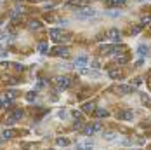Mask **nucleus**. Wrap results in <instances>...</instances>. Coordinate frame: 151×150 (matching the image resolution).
<instances>
[{"label":"nucleus","mask_w":151,"mask_h":150,"mask_svg":"<svg viewBox=\"0 0 151 150\" xmlns=\"http://www.w3.org/2000/svg\"><path fill=\"white\" fill-rule=\"evenodd\" d=\"M14 68H16L17 72H23V70H25V67H23V65H19V63H14Z\"/></svg>","instance_id":"obj_30"},{"label":"nucleus","mask_w":151,"mask_h":150,"mask_svg":"<svg viewBox=\"0 0 151 150\" xmlns=\"http://www.w3.org/2000/svg\"><path fill=\"white\" fill-rule=\"evenodd\" d=\"M108 75H110L111 79H115V80H116V79H118V80H120V79H123L122 72H120V70H116V68H111V70H108Z\"/></svg>","instance_id":"obj_14"},{"label":"nucleus","mask_w":151,"mask_h":150,"mask_svg":"<svg viewBox=\"0 0 151 150\" xmlns=\"http://www.w3.org/2000/svg\"><path fill=\"white\" fill-rule=\"evenodd\" d=\"M139 32H141V26H134V28H132V33H134V35H137Z\"/></svg>","instance_id":"obj_33"},{"label":"nucleus","mask_w":151,"mask_h":150,"mask_svg":"<svg viewBox=\"0 0 151 150\" xmlns=\"http://www.w3.org/2000/svg\"><path fill=\"white\" fill-rule=\"evenodd\" d=\"M17 82H19V80H17V79H11V80H9V84H11V85H16V84H17Z\"/></svg>","instance_id":"obj_34"},{"label":"nucleus","mask_w":151,"mask_h":150,"mask_svg":"<svg viewBox=\"0 0 151 150\" xmlns=\"http://www.w3.org/2000/svg\"><path fill=\"white\" fill-rule=\"evenodd\" d=\"M75 148H76V150H92V148H94V141H92V140L80 141V143H76Z\"/></svg>","instance_id":"obj_7"},{"label":"nucleus","mask_w":151,"mask_h":150,"mask_svg":"<svg viewBox=\"0 0 151 150\" xmlns=\"http://www.w3.org/2000/svg\"><path fill=\"white\" fill-rule=\"evenodd\" d=\"M99 131H102V124H101V122H94V124H89V126L83 127V135H87V136L96 135V133H99Z\"/></svg>","instance_id":"obj_2"},{"label":"nucleus","mask_w":151,"mask_h":150,"mask_svg":"<svg viewBox=\"0 0 151 150\" xmlns=\"http://www.w3.org/2000/svg\"><path fill=\"white\" fill-rule=\"evenodd\" d=\"M37 94H38L37 91H30V93H26V96H25V98H26V101H30V103H31V101H35V100H37Z\"/></svg>","instance_id":"obj_21"},{"label":"nucleus","mask_w":151,"mask_h":150,"mask_svg":"<svg viewBox=\"0 0 151 150\" xmlns=\"http://www.w3.org/2000/svg\"><path fill=\"white\" fill-rule=\"evenodd\" d=\"M102 138H104V140H108V141H113V140H116V138H118V135H116L115 131H108V133H104V135H102Z\"/></svg>","instance_id":"obj_17"},{"label":"nucleus","mask_w":151,"mask_h":150,"mask_svg":"<svg viewBox=\"0 0 151 150\" xmlns=\"http://www.w3.org/2000/svg\"><path fill=\"white\" fill-rule=\"evenodd\" d=\"M45 21H56V16L54 14H45Z\"/></svg>","instance_id":"obj_31"},{"label":"nucleus","mask_w":151,"mask_h":150,"mask_svg":"<svg viewBox=\"0 0 151 150\" xmlns=\"http://www.w3.org/2000/svg\"><path fill=\"white\" fill-rule=\"evenodd\" d=\"M108 4H110V5H125L127 4V0H108Z\"/></svg>","instance_id":"obj_22"},{"label":"nucleus","mask_w":151,"mask_h":150,"mask_svg":"<svg viewBox=\"0 0 151 150\" xmlns=\"http://www.w3.org/2000/svg\"><path fill=\"white\" fill-rule=\"evenodd\" d=\"M125 63H127V58L125 56H118L116 58V65H125Z\"/></svg>","instance_id":"obj_28"},{"label":"nucleus","mask_w":151,"mask_h":150,"mask_svg":"<svg viewBox=\"0 0 151 150\" xmlns=\"http://www.w3.org/2000/svg\"><path fill=\"white\" fill-rule=\"evenodd\" d=\"M106 37L110 38L111 42H116V44H120V42H122V33H120V30H116V28H111L110 32L106 33Z\"/></svg>","instance_id":"obj_4"},{"label":"nucleus","mask_w":151,"mask_h":150,"mask_svg":"<svg viewBox=\"0 0 151 150\" xmlns=\"http://www.w3.org/2000/svg\"><path fill=\"white\" fill-rule=\"evenodd\" d=\"M5 98L7 100H14L16 98V89H7L5 91Z\"/></svg>","instance_id":"obj_24"},{"label":"nucleus","mask_w":151,"mask_h":150,"mask_svg":"<svg viewBox=\"0 0 151 150\" xmlns=\"http://www.w3.org/2000/svg\"><path fill=\"white\" fill-rule=\"evenodd\" d=\"M0 51H2V47H0Z\"/></svg>","instance_id":"obj_41"},{"label":"nucleus","mask_w":151,"mask_h":150,"mask_svg":"<svg viewBox=\"0 0 151 150\" xmlns=\"http://www.w3.org/2000/svg\"><path fill=\"white\" fill-rule=\"evenodd\" d=\"M116 93L118 94H132L134 93V87H132V85L130 84H122V85H118V87H116Z\"/></svg>","instance_id":"obj_6"},{"label":"nucleus","mask_w":151,"mask_h":150,"mask_svg":"<svg viewBox=\"0 0 151 150\" xmlns=\"http://www.w3.org/2000/svg\"><path fill=\"white\" fill-rule=\"evenodd\" d=\"M118 119H122V120H132V119H134V112H130V110L120 112V114H118Z\"/></svg>","instance_id":"obj_13"},{"label":"nucleus","mask_w":151,"mask_h":150,"mask_svg":"<svg viewBox=\"0 0 151 150\" xmlns=\"http://www.w3.org/2000/svg\"><path fill=\"white\" fill-rule=\"evenodd\" d=\"M44 87H47V82H45L44 79H40V80L37 82V89H44Z\"/></svg>","instance_id":"obj_26"},{"label":"nucleus","mask_w":151,"mask_h":150,"mask_svg":"<svg viewBox=\"0 0 151 150\" xmlns=\"http://www.w3.org/2000/svg\"><path fill=\"white\" fill-rule=\"evenodd\" d=\"M59 25H63V26H66V25H68V21H66V19H59Z\"/></svg>","instance_id":"obj_37"},{"label":"nucleus","mask_w":151,"mask_h":150,"mask_svg":"<svg viewBox=\"0 0 151 150\" xmlns=\"http://www.w3.org/2000/svg\"><path fill=\"white\" fill-rule=\"evenodd\" d=\"M70 143H71V141H70L68 138H57V140H56V145H57V147H68Z\"/></svg>","instance_id":"obj_19"},{"label":"nucleus","mask_w":151,"mask_h":150,"mask_svg":"<svg viewBox=\"0 0 151 150\" xmlns=\"http://www.w3.org/2000/svg\"><path fill=\"white\" fill-rule=\"evenodd\" d=\"M0 25H2V19H0Z\"/></svg>","instance_id":"obj_40"},{"label":"nucleus","mask_w":151,"mask_h":150,"mask_svg":"<svg viewBox=\"0 0 151 150\" xmlns=\"http://www.w3.org/2000/svg\"><path fill=\"white\" fill-rule=\"evenodd\" d=\"M92 67H94V68H101V63H99V61H94Z\"/></svg>","instance_id":"obj_36"},{"label":"nucleus","mask_w":151,"mask_h":150,"mask_svg":"<svg viewBox=\"0 0 151 150\" xmlns=\"http://www.w3.org/2000/svg\"><path fill=\"white\" fill-rule=\"evenodd\" d=\"M54 82H56V85H57L61 91L68 89L70 85H71V79H70V77H66V75H59V77H56V79H54Z\"/></svg>","instance_id":"obj_1"},{"label":"nucleus","mask_w":151,"mask_h":150,"mask_svg":"<svg viewBox=\"0 0 151 150\" xmlns=\"http://www.w3.org/2000/svg\"><path fill=\"white\" fill-rule=\"evenodd\" d=\"M92 114H96V117H108V115H110V112H108L106 108H101V106L94 108V112H92Z\"/></svg>","instance_id":"obj_15"},{"label":"nucleus","mask_w":151,"mask_h":150,"mask_svg":"<svg viewBox=\"0 0 151 150\" xmlns=\"http://www.w3.org/2000/svg\"><path fill=\"white\" fill-rule=\"evenodd\" d=\"M23 115H25L23 110H14V112H12V117H14L16 120H21V119H23Z\"/></svg>","instance_id":"obj_23"},{"label":"nucleus","mask_w":151,"mask_h":150,"mask_svg":"<svg viewBox=\"0 0 151 150\" xmlns=\"http://www.w3.org/2000/svg\"><path fill=\"white\" fill-rule=\"evenodd\" d=\"M148 25H149V16H144L141 19V26H148Z\"/></svg>","instance_id":"obj_29"},{"label":"nucleus","mask_w":151,"mask_h":150,"mask_svg":"<svg viewBox=\"0 0 151 150\" xmlns=\"http://www.w3.org/2000/svg\"><path fill=\"white\" fill-rule=\"evenodd\" d=\"M49 35H51V38H52L54 42H61L63 38H66V40L70 38V37H64V35H63V32H61V30H57V28H52V30L49 32Z\"/></svg>","instance_id":"obj_5"},{"label":"nucleus","mask_w":151,"mask_h":150,"mask_svg":"<svg viewBox=\"0 0 151 150\" xmlns=\"http://www.w3.org/2000/svg\"><path fill=\"white\" fill-rule=\"evenodd\" d=\"M142 63H144V59H139V61L136 63V67H142Z\"/></svg>","instance_id":"obj_38"},{"label":"nucleus","mask_w":151,"mask_h":150,"mask_svg":"<svg viewBox=\"0 0 151 150\" xmlns=\"http://www.w3.org/2000/svg\"><path fill=\"white\" fill-rule=\"evenodd\" d=\"M14 136H16V131L14 129H4V133H2V138L4 140H11Z\"/></svg>","instance_id":"obj_18"},{"label":"nucleus","mask_w":151,"mask_h":150,"mask_svg":"<svg viewBox=\"0 0 151 150\" xmlns=\"http://www.w3.org/2000/svg\"><path fill=\"white\" fill-rule=\"evenodd\" d=\"M38 52L40 54H49V51H51V47H49V44L47 42H38Z\"/></svg>","instance_id":"obj_12"},{"label":"nucleus","mask_w":151,"mask_h":150,"mask_svg":"<svg viewBox=\"0 0 151 150\" xmlns=\"http://www.w3.org/2000/svg\"><path fill=\"white\" fill-rule=\"evenodd\" d=\"M141 96H142V101L146 103V106H148V105H149V96H148V94H144V93H142Z\"/></svg>","instance_id":"obj_32"},{"label":"nucleus","mask_w":151,"mask_h":150,"mask_svg":"<svg viewBox=\"0 0 151 150\" xmlns=\"http://www.w3.org/2000/svg\"><path fill=\"white\" fill-rule=\"evenodd\" d=\"M7 106H11V100H0V108H7Z\"/></svg>","instance_id":"obj_25"},{"label":"nucleus","mask_w":151,"mask_h":150,"mask_svg":"<svg viewBox=\"0 0 151 150\" xmlns=\"http://www.w3.org/2000/svg\"><path fill=\"white\" fill-rule=\"evenodd\" d=\"M94 108H96V101H85L82 105V112L83 114H92Z\"/></svg>","instance_id":"obj_10"},{"label":"nucleus","mask_w":151,"mask_h":150,"mask_svg":"<svg viewBox=\"0 0 151 150\" xmlns=\"http://www.w3.org/2000/svg\"><path fill=\"white\" fill-rule=\"evenodd\" d=\"M73 65L78 67V68H83V67H87V65H89V58H87V56H78V58H75Z\"/></svg>","instance_id":"obj_8"},{"label":"nucleus","mask_w":151,"mask_h":150,"mask_svg":"<svg viewBox=\"0 0 151 150\" xmlns=\"http://www.w3.org/2000/svg\"><path fill=\"white\" fill-rule=\"evenodd\" d=\"M97 12L94 9H82L78 12H75V17L76 19H90V17H96Z\"/></svg>","instance_id":"obj_3"},{"label":"nucleus","mask_w":151,"mask_h":150,"mask_svg":"<svg viewBox=\"0 0 151 150\" xmlns=\"http://www.w3.org/2000/svg\"><path fill=\"white\" fill-rule=\"evenodd\" d=\"M30 2H38V0H30Z\"/></svg>","instance_id":"obj_39"},{"label":"nucleus","mask_w":151,"mask_h":150,"mask_svg":"<svg viewBox=\"0 0 151 150\" xmlns=\"http://www.w3.org/2000/svg\"><path fill=\"white\" fill-rule=\"evenodd\" d=\"M89 2H90V0H75L73 5L75 7H89Z\"/></svg>","instance_id":"obj_20"},{"label":"nucleus","mask_w":151,"mask_h":150,"mask_svg":"<svg viewBox=\"0 0 151 150\" xmlns=\"http://www.w3.org/2000/svg\"><path fill=\"white\" fill-rule=\"evenodd\" d=\"M28 28L30 30H40L42 28V23L38 19H31V21H28Z\"/></svg>","instance_id":"obj_16"},{"label":"nucleus","mask_w":151,"mask_h":150,"mask_svg":"<svg viewBox=\"0 0 151 150\" xmlns=\"http://www.w3.org/2000/svg\"><path fill=\"white\" fill-rule=\"evenodd\" d=\"M73 117H75V119H78V120H80V117H82V114H80V112H73Z\"/></svg>","instance_id":"obj_35"},{"label":"nucleus","mask_w":151,"mask_h":150,"mask_svg":"<svg viewBox=\"0 0 151 150\" xmlns=\"http://www.w3.org/2000/svg\"><path fill=\"white\" fill-rule=\"evenodd\" d=\"M137 54H139L141 58H148V56H149V47H148L146 44H141V46L137 47Z\"/></svg>","instance_id":"obj_11"},{"label":"nucleus","mask_w":151,"mask_h":150,"mask_svg":"<svg viewBox=\"0 0 151 150\" xmlns=\"http://www.w3.org/2000/svg\"><path fill=\"white\" fill-rule=\"evenodd\" d=\"M52 54H54V56H63V58H68V56H70V49H68L66 46H63V47H56V49L52 51Z\"/></svg>","instance_id":"obj_9"},{"label":"nucleus","mask_w":151,"mask_h":150,"mask_svg":"<svg viewBox=\"0 0 151 150\" xmlns=\"http://www.w3.org/2000/svg\"><path fill=\"white\" fill-rule=\"evenodd\" d=\"M16 122H17V120H16L12 115H9V117H7V120H5V124H7V126H14Z\"/></svg>","instance_id":"obj_27"}]
</instances>
